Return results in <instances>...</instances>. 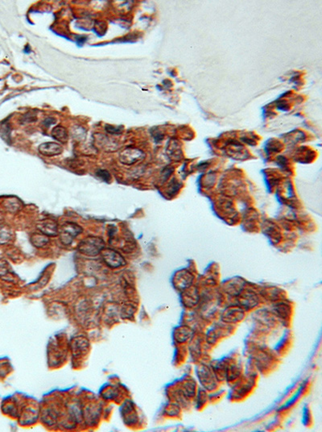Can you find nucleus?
<instances>
[{
    "label": "nucleus",
    "mask_w": 322,
    "mask_h": 432,
    "mask_svg": "<svg viewBox=\"0 0 322 432\" xmlns=\"http://www.w3.org/2000/svg\"><path fill=\"white\" fill-rule=\"evenodd\" d=\"M82 232V227L75 223L67 222L59 228L58 236L60 240L64 245H69L74 241V239Z\"/></svg>",
    "instance_id": "2"
},
{
    "label": "nucleus",
    "mask_w": 322,
    "mask_h": 432,
    "mask_svg": "<svg viewBox=\"0 0 322 432\" xmlns=\"http://www.w3.org/2000/svg\"><path fill=\"white\" fill-rule=\"evenodd\" d=\"M192 336H193V331L188 326L179 327L175 332V339L180 345L189 341V339H191Z\"/></svg>",
    "instance_id": "9"
},
{
    "label": "nucleus",
    "mask_w": 322,
    "mask_h": 432,
    "mask_svg": "<svg viewBox=\"0 0 322 432\" xmlns=\"http://www.w3.org/2000/svg\"><path fill=\"white\" fill-rule=\"evenodd\" d=\"M101 254L104 262L110 268L117 269L126 265L124 258L123 257V256L120 253H118L117 251L113 248H105L101 252Z\"/></svg>",
    "instance_id": "4"
},
{
    "label": "nucleus",
    "mask_w": 322,
    "mask_h": 432,
    "mask_svg": "<svg viewBox=\"0 0 322 432\" xmlns=\"http://www.w3.org/2000/svg\"><path fill=\"white\" fill-rule=\"evenodd\" d=\"M145 154L143 153V151L136 148H127L120 153L119 159L120 162L123 165H131L143 160Z\"/></svg>",
    "instance_id": "5"
},
{
    "label": "nucleus",
    "mask_w": 322,
    "mask_h": 432,
    "mask_svg": "<svg viewBox=\"0 0 322 432\" xmlns=\"http://www.w3.org/2000/svg\"><path fill=\"white\" fill-rule=\"evenodd\" d=\"M198 375L200 382L205 389H208L209 391H214L217 388V377L215 376V372L209 367L200 366L198 368Z\"/></svg>",
    "instance_id": "3"
},
{
    "label": "nucleus",
    "mask_w": 322,
    "mask_h": 432,
    "mask_svg": "<svg viewBox=\"0 0 322 432\" xmlns=\"http://www.w3.org/2000/svg\"><path fill=\"white\" fill-rule=\"evenodd\" d=\"M244 318V315L242 311L236 309H232V310H229L227 313L225 312L222 317L223 320H222L227 324H234L243 321Z\"/></svg>",
    "instance_id": "10"
},
{
    "label": "nucleus",
    "mask_w": 322,
    "mask_h": 432,
    "mask_svg": "<svg viewBox=\"0 0 322 432\" xmlns=\"http://www.w3.org/2000/svg\"><path fill=\"white\" fill-rule=\"evenodd\" d=\"M123 127H118V126H112V125H106V131L109 132L110 134H114V135H120V134L122 133Z\"/></svg>",
    "instance_id": "14"
},
{
    "label": "nucleus",
    "mask_w": 322,
    "mask_h": 432,
    "mask_svg": "<svg viewBox=\"0 0 322 432\" xmlns=\"http://www.w3.org/2000/svg\"><path fill=\"white\" fill-rule=\"evenodd\" d=\"M96 175L99 178L103 180V181H105L106 182H108V183L111 180V176H110V173L108 172L107 170H99Z\"/></svg>",
    "instance_id": "15"
},
{
    "label": "nucleus",
    "mask_w": 322,
    "mask_h": 432,
    "mask_svg": "<svg viewBox=\"0 0 322 432\" xmlns=\"http://www.w3.org/2000/svg\"><path fill=\"white\" fill-rule=\"evenodd\" d=\"M96 144L101 149L107 151V152H111V151L117 150V144L111 141L107 136H104L103 134H95Z\"/></svg>",
    "instance_id": "8"
},
{
    "label": "nucleus",
    "mask_w": 322,
    "mask_h": 432,
    "mask_svg": "<svg viewBox=\"0 0 322 432\" xmlns=\"http://www.w3.org/2000/svg\"><path fill=\"white\" fill-rule=\"evenodd\" d=\"M105 248V242L103 238L94 236H89L79 243L77 249L84 255L97 256Z\"/></svg>",
    "instance_id": "1"
},
{
    "label": "nucleus",
    "mask_w": 322,
    "mask_h": 432,
    "mask_svg": "<svg viewBox=\"0 0 322 432\" xmlns=\"http://www.w3.org/2000/svg\"><path fill=\"white\" fill-rule=\"evenodd\" d=\"M12 237L11 227L6 224H0V244H7L12 240Z\"/></svg>",
    "instance_id": "13"
},
{
    "label": "nucleus",
    "mask_w": 322,
    "mask_h": 432,
    "mask_svg": "<svg viewBox=\"0 0 322 432\" xmlns=\"http://www.w3.org/2000/svg\"><path fill=\"white\" fill-rule=\"evenodd\" d=\"M30 241L36 248H42L48 244L49 238L43 233H34L30 237Z\"/></svg>",
    "instance_id": "12"
},
{
    "label": "nucleus",
    "mask_w": 322,
    "mask_h": 432,
    "mask_svg": "<svg viewBox=\"0 0 322 432\" xmlns=\"http://www.w3.org/2000/svg\"><path fill=\"white\" fill-rule=\"evenodd\" d=\"M36 228L39 232L43 233L47 237H55L58 236L59 227L56 221L51 219H45L40 220L36 224Z\"/></svg>",
    "instance_id": "6"
},
{
    "label": "nucleus",
    "mask_w": 322,
    "mask_h": 432,
    "mask_svg": "<svg viewBox=\"0 0 322 432\" xmlns=\"http://www.w3.org/2000/svg\"><path fill=\"white\" fill-rule=\"evenodd\" d=\"M51 135L56 141L61 144H65L69 141V132L67 131V129L61 125L56 126L52 130Z\"/></svg>",
    "instance_id": "11"
},
{
    "label": "nucleus",
    "mask_w": 322,
    "mask_h": 432,
    "mask_svg": "<svg viewBox=\"0 0 322 432\" xmlns=\"http://www.w3.org/2000/svg\"><path fill=\"white\" fill-rule=\"evenodd\" d=\"M39 152L46 157H56L63 153L62 146L56 142H46L39 146Z\"/></svg>",
    "instance_id": "7"
},
{
    "label": "nucleus",
    "mask_w": 322,
    "mask_h": 432,
    "mask_svg": "<svg viewBox=\"0 0 322 432\" xmlns=\"http://www.w3.org/2000/svg\"><path fill=\"white\" fill-rule=\"evenodd\" d=\"M43 124L45 126L48 128V127H50L51 125H53V124H56V120L55 119H54V118H47V119H46V120H45Z\"/></svg>",
    "instance_id": "16"
}]
</instances>
